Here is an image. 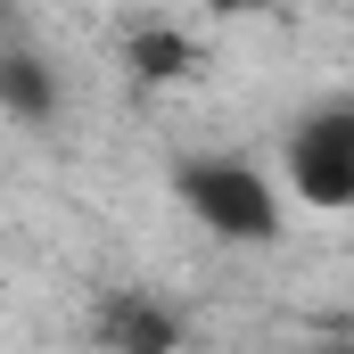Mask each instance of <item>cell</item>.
Instances as JSON below:
<instances>
[{"label":"cell","instance_id":"cell-1","mask_svg":"<svg viewBox=\"0 0 354 354\" xmlns=\"http://www.w3.org/2000/svg\"><path fill=\"white\" fill-rule=\"evenodd\" d=\"M174 206L223 248H272L288 223V189L239 149H198L174 165Z\"/></svg>","mask_w":354,"mask_h":354},{"label":"cell","instance_id":"cell-2","mask_svg":"<svg viewBox=\"0 0 354 354\" xmlns=\"http://www.w3.org/2000/svg\"><path fill=\"white\" fill-rule=\"evenodd\" d=\"M280 189L313 214H346L354 206V91L313 99L305 115H288L280 132Z\"/></svg>","mask_w":354,"mask_h":354},{"label":"cell","instance_id":"cell-3","mask_svg":"<svg viewBox=\"0 0 354 354\" xmlns=\"http://www.w3.org/2000/svg\"><path fill=\"white\" fill-rule=\"evenodd\" d=\"M91 338H99L107 354H181V313L157 305L149 288H115V297L99 305Z\"/></svg>","mask_w":354,"mask_h":354},{"label":"cell","instance_id":"cell-4","mask_svg":"<svg viewBox=\"0 0 354 354\" xmlns=\"http://www.w3.org/2000/svg\"><path fill=\"white\" fill-rule=\"evenodd\" d=\"M0 115L8 124H25V132H50L58 115H66V75L41 58V50H0Z\"/></svg>","mask_w":354,"mask_h":354},{"label":"cell","instance_id":"cell-5","mask_svg":"<svg viewBox=\"0 0 354 354\" xmlns=\"http://www.w3.org/2000/svg\"><path fill=\"white\" fill-rule=\"evenodd\" d=\"M124 66H132L140 83H181V75H198V41L174 33V25H140L132 50H124Z\"/></svg>","mask_w":354,"mask_h":354},{"label":"cell","instance_id":"cell-6","mask_svg":"<svg viewBox=\"0 0 354 354\" xmlns=\"http://www.w3.org/2000/svg\"><path fill=\"white\" fill-rule=\"evenodd\" d=\"M305 354H354V338H322V346H305Z\"/></svg>","mask_w":354,"mask_h":354}]
</instances>
